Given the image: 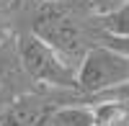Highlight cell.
Instances as JSON below:
<instances>
[{"instance_id":"5b68a950","label":"cell","mask_w":129,"mask_h":126,"mask_svg":"<svg viewBox=\"0 0 129 126\" xmlns=\"http://www.w3.org/2000/svg\"><path fill=\"white\" fill-rule=\"evenodd\" d=\"M34 88H39V85H34V80L26 75L23 65H21L16 34H13L10 39H5L0 44V108L13 103L23 93H31Z\"/></svg>"},{"instance_id":"ba28073f","label":"cell","mask_w":129,"mask_h":126,"mask_svg":"<svg viewBox=\"0 0 129 126\" xmlns=\"http://www.w3.org/2000/svg\"><path fill=\"white\" fill-rule=\"evenodd\" d=\"M93 98H103V100L119 103V108H121L119 126H129V80L121 82V85H116V88H111V90H106V93H98V95H93Z\"/></svg>"},{"instance_id":"8fae6325","label":"cell","mask_w":129,"mask_h":126,"mask_svg":"<svg viewBox=\"0 0 129 126\" xmlns=\"http://www.w3.org/2000/svg\"><path fill=\"white\" fill-rule=\"evenodd\" d=\"M101 44H109V46L124 51V54L129 57V39H116V36H106V34H103V41H101Z\"/></svg>"},{"instance_id":"30bf717a","label":"cell","mask_w":129,"mask_h":126,"mask_svg":"<svg viewBox=\"0 0 129 126\" xmlns=\"http://www.w3.org/2000/svg\"><path fill=\"white\" fill-rule=\"evenodd\" d=\"M13 36V16H10V0H0V44Z\"/></svg>"},{"instance_id":"9c48e42d","label":"cell","mask_w":129,"mask_h":126,"mask_svg":"<svg viewBox=\"0 0 129 126\" xmlns=\"http://www.w3.org/2000/svg\"><path fill=\"white\" fill-rule=\"evenodd\" d=\"M78 3L88 10L90 16H103V13H109L114 8H119L121 3H126V0H78Z\"/></svg>"},{"instance_id":"7a4b0ae2","label":"cell","mask_w":129,"mask_h":126,"mask_svg":"<svg viewBox=\"0 0 129 126\" xmlns=\"http://www.w3.org/2000/svg\"><path fill=\"white\" fill-rule=\"evenodd\" d=\"M18 57L26 75L39 88H57V90H78L75 67L67 65L49 44H44L39 36H34L26 28L23 34H16Z\"/></svg>"},{"instance_id":"7c38bea8","label":"cell","mask_w":129,"mask_h":126,"mask_svg":"<svg viewBox=\"0 0 129 126\" xmlns=\"http://www.w3.org/2000/svg\"><path fill=\"white\" fill-rule=\"evenodd\" d=\"M41 3H54V0H41Z\"/></svg>"},{"instance_id":"3957f363","label":"cell","mask_w":129,"mask_h":126,"mask_svg":"<svg viewBox=\"0 0 129 126\" xmlns=\"http://www.w3.org/2000/svg\"><path fill=\"white\" fill-rule=\"evenodd\" d=\"M75 80H78V93L85 98L106 93L129 80V57L109 44H95L80 59Z\"/></svg>"},{"instance_id":"277c9868","label":"cell","mask_w":129,"mask_h":126,"mask_svg":"<svg viewBox=\"0 0 129 126\" xmlns=\"http://www.w3.org/2000/svg\"><path fill=\"white\" fill-rule=\"evenodd\" d=\"M85 100L78 90H57V88H34L23 93L13 103L0 108V126H49V118L62 103Z\"/></svg>"},{"instance_id":"6da1fadb","label":"cell","mask_w":129,"mask_h":126,"mask_svg":"<svg viewBox=\"0 0 129 126\" xmlns=\"http://www.w3.org/2000/svg\"><path fill=\"white\" fill-rule=\"evenodd\" d=\"M28 31L44 44H49L75 70L85 57V51L103 41L98 16H90L78 0H54V3L39 0Z\"/></svg>"},{"instance_id":"8992f818","label":"cell","mask_w":129,"mask_h":126,"mask_svg":"<svg viewBox=\"0 0 129 126\" xmlns=\"http://www.w3.org/2000/svg\"><path fill=\"white\" fill-rule=\"evenodd\" d=\"M49 126H95L93 106L88 100H75V103H62L52 113Z\"/></svg>"},{"instance_id":"52a82bcc","label":"cell","mask_w":129,"mask_h":126,"mask_svg":"<svg viewBox=\"0 0 129 126\" xmlns=\"http://www.w3.org/2000/svg\"><path fill=\"white\" fill-rule=\"evenodd\" d=\"M98 26L106 36H116V39H129V0L121 3L119 8L109 10V13L98 16Z\"/></svg>"}]
</instances>
